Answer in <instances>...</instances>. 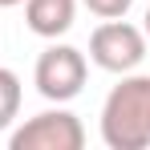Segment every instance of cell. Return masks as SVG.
<instances>
[{"label": "cell", "mask_w": 150, "mask_h": 150, "mask_svg": "<svg viewBox=\"0 0 150 150\" xmlns=\"http://www.w3.org/2000/svg\"><path fill=\"white\" fill-rule=\"evenodd\" d=\"M93 16H101V21H118V16H126L130 8H134V0H81Z\"/></svg>", "instance_id": "52a82bcc"}, {"label": "cell", "mask_w": 150, "mask_h": 150, "mask_svg": "<svg viewBox=\"0 0 150 150\" xmlns=\"http://www.w3.org/2000/svg\"><path fill=\"white\" fill-rule=\"evenodd\" d=\"M85 77H89V65H85V53L73 49V45H49V49L37 57V69H33V85L45 101H73L81 89H85Z\"/></svg>", "instance_id": "7a4b0ae2"}, {"label": "cell", "mask_w": 150, "mask_h": 150, "mask_svg": "<svg viewBox=\"0 0 150 150\" xmlns=\"http://www.w3.org/2000/svg\"><path fill=\"white\" fill-rule=\"evenodd\" d=\"M8 146L12 150H81L85 146V126H81L77 114L57 105V110L28 118L25 126H16Z\"/></svg>", "instance_id": "277c9868"}, {"label": "cell", "mask_w": 150, "mask_h": 150, "mask_svg": "<svg viewBox=\"0 0 150 150\" xmlns=\"http://www.w3.org/2000/svg\"><path fill=\"white\" fill-rule=\"evenodd\" d=\"M101 142L110 150L150 146V77L122 73V81L101 101Z\"/></svg>", "instance_id": "6da1fadb"}, {"label": "cell", "mask_w": 150, "mask_h": 150, "mask_svg": "<svg viewBox=\"0 0 150 150\" xmlns=\"http://www.w3.org/2000/svg\"><path fill=\"white\" fill-rule=\"evenodd\" d=\"M16 4H25V0H0V8H16Z\"/></svg>", "instance_id": "ba28073f"}, {"label": "cell", "mask_w": 150, "mask_h": 150, "mask_svg": "<svg viewBox=\"0 0 150 150\" xmlns=\"http://www.w3.org/2000/svg\"><path fill=\"white\" fill-rule=\"evenodd\" d=\"M142 33H146V41H150V8H146V25H142Z\"/></svg>", "instance_id": "9c48e42d"}, {"label": "cell", "mask_w": 150, "mask_h": 150, "mask_svg": "<svg viewBox=\"0 0 150 150\" xmlns=\"http://www.w3.org/2000/svg\"><path fill=\"white\" fill-rule=\"evenodd\" d=\"M16 114H21V77L0 65V134L16 122Z\"/></svg>", "instance_id": "8992f818"}, {"label": "cell", "mask_w": 150, "mask_h": 150, "mask_svg": "<svg viewBox=\"0 0 150 150\" xmlns=\"http://www.w3.org/2000/svg\"><path fill=\"white\" fill-rule=\"evenodd\" d=\"M77 16V0H25V25L28 33L45 37V41H57L73 28Z\"/></svg>", "instance_id": "5b68a950"}, {"label": "cell", "mask_w": 150, "mask_h": 150, "mask_svg": "<svg viewBox=\"0 0 150 150\" xmlns=\"http://www.w3.org/2000/svg\"><path fill=\"white\" fill-rule=\"evenodd\" d=\"M146 57V33L134 28L126 16L118 21H101L93 33H89V61L105 69V73H134Z\"/></svg>", "instance_id": "3957f363"}]
</instances>
